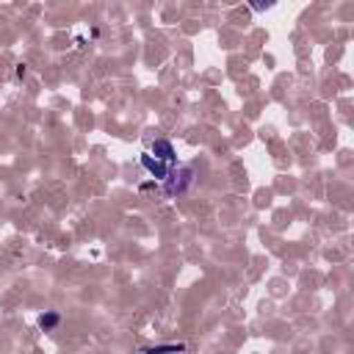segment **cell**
<instances>
[{"label":"cell","instance_id":"2","mask_svg":"<svg viewBox=\"0 0 354 354\" xmlns=\"http://www.w3.org/2000/svg\"><path fill=\"white\" fill-rule=\"evenodd\" d=\"M141 166H144L155 180H166V177H169V171H171V166H169V163L158 160V158H155V155H149V152H147V155H141Z\"/></svg>","mask_w":354,"mask_h":354},{"label":"cell","instance_id":"3","mask_svg":"<svg viewBox=\"0 0 354 354\" xmlns=\"http://www.w3.org/2000/svg\"><path fill=\"white\" fill-rule=\"evenodd\" d=\"M149 155H155L158 160H163V163H174L177 160V155H174V147H171V141H166V138H158L155 144H152V152Z\"/></svg>","mask_w":354,"mask_h":354},{"label":"cell","instance_id":"5","mask_svg":"<svg viewBox=\"0 0 354 354\" xmlns=\"http://www.w3.org/2000/svg\"><path fill=\"white\" fill-rule=\"evenodd\" d=\"M55 324H58V313H44V315L39 318V326H41L44 332H50Z\"/></svg>","mask_w":354,"mask_h":354},{"label":"cell","instance_id":"1","mask_svg":"<svg viewBox=\"0 0 354 354\" xmlns=\"http://www.w3.org/2000/svg\"><path fill=\"white\" fill-rule=\"evenodd\" d=\"M191 180H194V169H191V166H180V169H171V171H169V177L163 180V191H166L169 196H174V194H183V191L191 185Z\"/></svg>","mask_w":354,"mask_h":354},{"label":"cell","instance_id":"4","mask_svg":"<svg viewBox=\"0 0 354 354\" xmlns=\"http://www.w3.org/2000/svg\"><path fill=\"white\" fill-rule=\"evenodd\" d=\"M185 346H174V343H169V346H152V348H147L144 354H177V351H183Z\"/></svg>","mask_w":354,"mask_h":354}]
</instances>
